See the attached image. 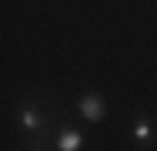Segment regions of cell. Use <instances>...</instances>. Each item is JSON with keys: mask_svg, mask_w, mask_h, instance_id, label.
<instances>
[{"mask_svg": "<svg viewBox=\"0 0 157 151\" xmlns=\"http://www.w3.org/2000/svg\"><path fill=\"white\" fill-rule=\"evenodd\" d=\"M77 111H80V118H84V121L100 124L104 114H107V101H104L100 94H94V91H87V94H80V97H77Z\"/></svg>", "mask_w": 157, "mask_h": 151, "instance_id": "obj_1", "label": "cell"}, {"mask_svg": "<svg viewBox=\"0 0 157 151\" xmlns=\"http://www.w3.org/2000/svg\"><path fill=\"white\" fill-rule=\"evenodd\" d=\"M84 148V131L74 128V124H63L57 128V138H54V151H80Z\"/></svg>", "mask_w": 157, "mask_h": 151, "instance_id": "obj_2", "label": "cell"}, {"mask_svg": "<svg viewBox=\"0 0 157 151\" xmlns=\"http://www.w3.org/2000/svg\"><path fill=\"white\" fill-rule=\"evenodd\" d=\"M130 131H134V141H137L140 148H147V145L157 138V124H154V118H147V114H140V118L134 121Z\"/></svg>", "mask_w": 157, "mask_h": 151, "instance_id": "obj_3", "label": "cell"}, {"mask_svg": "<svg viewBox=\"0 0 157 151\" xmlns=\"http://www.w3.org/2000/svg\"><path fill=\"white\" fill-rule=\"evenodd\" d=\"M24 151H47V148H24Z\"/></svg>", "mask_w": 157, "mask_h": 151, "instance_id": "obj_4", "label": "cell"}]
</instances>
